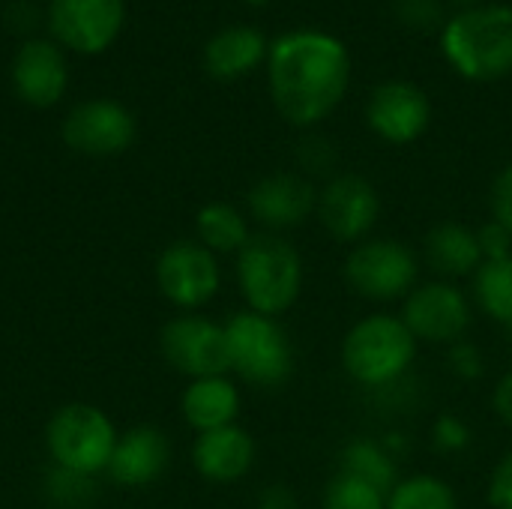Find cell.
Segmentation results:
<instances>
[{"mask_svg":"<svg viewBox=\"0 0 512 509\" xmlns=\"http://www.w3.org/2000/svg\"><path fill=\"white\" fill-rule=\"evenodd\" d=\"M405 327L414 333L417 342L429 345H456L465 339L471 327V300L456 282L435 279L426 285H417L402 306Z\"/></svg>","mask_w":512,"mask_h":509,"instance_id":"8fae6325","label":"cell"},{"mask_svg":"<svg viewBox=\"0 0 512 509\" xmlns=\"http://www.w3.org/2000/svg\"><path fill=\"white\" fill-rule=\"evenodd\" d=\"M297 159L303 168V177H333V165H336V150L327 138L321 135H309L300 147H297Z\"/></svg>","mask_w":512,"mask_h":509,"instance_id":"83f0119b","label":"cell"},{"mask_svg":"<svg viewBox=\"0 0 512 509\" xmlns=\"http://www.w3.org/2000/svg\"><path fill=\"white\" fill-rule=\"evenodd\" d=\"M324 509H387V495L354 474L336 471L324 489Z\"/></svg>","mask_w":512,"mask_h":509,"instance_id":"484cf974","label":"cell"},{"mask_svg":"<svg viewBox=\"0 0 512 509\" xmlns=\"http://www.w3.org/2000/svg\"><path fill=\"white\" fill-rule=\"evenodd\" d=\"M426 261L447 282L474 276L483 267V249L477 231L462 222L435 225L426 237Z\"/></svg>","mask_w":512,"mask_h":509,"instance_id":"44dd1931","label":"cell"},{"mask_svg":"<svg viewBox=\"0 0 512 509\" xmlns=\"http://www.w3.org/2000/svg\"><path fill=\"white\" fill-rule=\"evenodd\" d=\"M387 509H459L456 492L435 474H414L393 486Z\"/></svg>","mask_w":512,"mask_h":509,"instance_id":"d4e9b609","label":"cell"},{"mask_svg":"<svg viewBox=\"0 0 512 509\" xmlns=\"http://www.w3.org/2000/svg\"><path fill=\"white\" fill-rule=\"evenodd\" d=\"M180 411H183V420L198 435L234 426L237 414H240V390H237V384L228 375L195 378L183 390Z\"/></svg>","mask_w":512,"mask_h":509,"instance_id":"ffe728a7","label":"cell"},{"mask_svg":"<svg viewBox=\"0 0 512 509\" xmlns=\"http://www.w3.org/2000/svg\"><path fill=\"white\" fill-rule=\"evenodd\" d=\"M258 509H300V501L288 486L273 483L258 495Z\"/></svg>","mask_w":512,"mask_h":509,"instance_id":"e575fe53","label":"cell"},{"mask_svg":"<svg viewBox=\"0 0 512 509\" xmlns=\"http://www.w3.org/2000/svg\"><path fill=\"white\" fill-rule=\"evenodd\" d=\"M369 129L387 144H414L432 123V102L414 81H381L366 102Z\"/></svg>","mask_w":512,"mask_h":509,"instance_id":"5bb4252c","label":"cell"},{"mask_svg":"<svg viewBox=\"0 0 512 509\" xmlns=\"http://www.w3.org/2000/svg\"><path fill=\"white\" fill-rule=\"evenodd\" d=\"M237 288L246 309L258 315H285L303 291V255L279 234H252L237 252Z\"/></svg>","mask_w":512,"mask_h":509,"instance_id":"277c9868","label":"cell"},{"mask_svg":"<svg viewBox=\"0 0 512 509\" xmlns=\"http://www.w3.org/2000/svg\"><path fill=\"white\" fill-rule=\"evenodd\" d=\"M435 444L444 453H459V450H465L471 444V429L459 417L447 414V417H441L435 423Z\"/></svg>","mask_w":512,"mask_h":509,"instance_id":"4dcf8cb0","label":"cell"},{"mask_svg":"<svg viewBox=\"0 0 512 509\" xmlns=\"http://www.w3.org/2000/svg\"><path fill=\"white\" fill-rule=\"evenodd\" d=\"M324 231L339 243H363L381 216V195L375 183L363 174L342 171L333 174L318 192V210Z\"/></svg>","mask_w":512,"mask_h":509,"instance_id":"30bf717a","label":"cell"},{"mask_svg":"<svg viewBox=\"0 0 512 509\" xmlns=\"http://www.w3.org/2000/svg\"><path fill=\"white\" fill-rule=\"evenodd\" d=\"M492 405H495V414L501 417L504 426L512 429V369L495 384V396H492Z\"/></svg>","mask_w":512,"mask_h":509,"instance_id":"d590c367","label":"cell"},{"mask_svg":"<svg viewBox=\"0 0 512 509\" xmlns=\"http://www.w3.org/2000/svg\"><path fill=\"white\" fill-rule=\"evenodd\" d=\"M60 135L75 153L117 156L135 141V117L114 99H87L63 117Z\"/></svg>","mask_w":512,"mask_h":509,"instance_id":"4fadbf2b","label":"cell"},{"mask_svg":"<svg viewBox=\"0 0 512 509\" xmlns=\"http://www.w3.org/2000/svg\"><path fill=\"white\" fill-rule=\"evenodd\" d=\"M474 297L477 306L512 333V258L486 261L474 273Z\"/></svg>","mask_w":512,"mask_h":509,"instance_id":"cb8c5ba5","label":"cell"},{"mask_svg":"<svg viewBox=\"0 0 512 509\" xmlns=\"http://www.w3.org/2000/svg\"><path fill=\"white\" fill-rule=\"evenodd\" d=\"M489 504L495 509H512V450L495 465L489 480Z\"/></svg>","mask_w":512,"mask_h":509,"instance_id":"836d02e7","label":"cell"},{"mask_svg":"<svg viewBox=\"0 0 512 509\" xmlns=\"http://www.w3.org/2000/svg\"><path fill=\"white\" fill-rule=\"evenodd\" d=\"M225 336L231 372H237L240 381L258 390H279L291 381L294 345L276 318L243 309L228 318Z\"/></svg>","mask_w":512,"mask_h":509,"instance_id":"5b68a950","label":"cell"},{"mask_svg":"<svg viewBox=\"0 0 512 509\" xmlns=\"http://www.w3.org/2000/svg\"><path fill=\"white\" fill-rule=\"evenodd\" d=\"M477 237H480V249H483V264L512 258V234L504 225H498L495 219L489 225H483L477 231Z\"/></svg>","mask_w":512,"mask_h":509,"instance_id":"f546056e","label":"cell"},{"mask_svg":"<svg viewBox=\"0 0 512 509\" xmlns=\"http://www.w3.org/2000/svg\"><path fill=\"white\" fill-rule=\"evenodd\" d=\"M45 492L57 507H87L90 498L96 495V486H93V477H81V474L51 465Z\"/></svg>","mask_w":512,"mask_h":509,"instance_id":"4316f807","label":"cell"},{"mask_svg":"<svg viewBox=\"0 0 512 509\" xmlns=\"http://www.w3.org/2000/svg\"><path fill=\"white\" fill-rule=\"evenodd\" d=\"M156 285L171 306L195 312L222 288L219 258L198 240H177L156 258Z\"/></svg>","mask_w":512,"mask_h":509,"instance_id":"9c48e42d","label":"cell"},{"mask_svg":"<svg viewBox=\"0 0 512 509\" xmlns=\"http://www.w3.org/2000/svg\"><path fill=\"white\" fill-rule=\"evenodd\" d=\"M339 471L372 483L384 495H390L393 486L399 483V468H396L393 456L378 441H369V438H354L345 444V450L339 456Z\"/></svg>","mask_w":512,"mask_h":509,"instance_id":"603a6c76","label":"cell"},{"mask_svg":"<svg viewBox=\"0 0 512 509\" xmlns=\"http://www.w3.org/2000/svg\"><path fill=\"white\" fill-rule=\"evenodd\" d=\"M270 42L252 24H231L216 30L204 45V69L219 81H234L267 63Z\"/></svg>","mask_w":512,"mask_h":509,"instance_id":"d6986e66","label":"cell"},{"mask_svg":"<svg viewBox=\"0 0 512 509\" xmlns=\"http://www.w3.org/2000/svg\"><path fill=\"white\" fill-rule=\"evenodd\" d=\"M192 465L207 483H237L255 465V441L246 429L225 426L213 432H201L192 444Z\"/></svg>","mask_w":512,"mask_h":509,"instance_id":"ac0fdd59","label":"cell"},{"mask_svg":"<svg viewBox=\"0 0 512 509\" xmlns=\"http://www.w3.org/2000/svg\"><path fill=\"white\" fill-rule=\"evenodd\" d=\"M450 369L462 378V381H474L483 375V357L471 342H456L450 345Z\"/></svg>","mask_w":512,"mask_h":509,"instance_id":"d6a6232c","label":"cell"},{"mask_svg":"<svg viewBox=\"0 0 512 509\" xmlns=\"http://www.w3.org/2000/svg\"><path fill=\"white\" fill-rule=\"evenodd\" d=\"M12 87L15 96L33 108L57 105L69 87V63L63 48L42 36L24 39L12 57Z\"/></svg>","mask_w":512,"mask_h":509,"instance_id":"2e32d148","label":"cell"},{"mask_svg":"<svg viewBox=\"0 0 512 509\" xmlns=\"http://www.w3.org/2000/svg\"><path fill=\"white\" fill-rule=\"evenodd\" d=\"M159 345L168 366L189 381L231 372L225 324H216L204 315L183 312L171 318L159 333Z\"/></svg>","mask_w":512,"mask_h":509,"instance_id":"ba28073f","label":"cell"},{"mask_svg":"<svg viewBox=\"0 0 512 509\" xmlns=\"http://www.w3.org/2000/svg\"><path fill=\"white\" fill-rule=\"evenodd\" d=\"M48 30L60 48L75 54H102L126 21V0H51Z\"/></svg>","mask_w":512,"mask_h":509,"instance_id":"7c38bea8","label":"cell"},{"mask_svg":"<svg viewBox=\"0 0 512 509\" xmlns=\"http://www.w3.org/2000/svg\"><path fill=\"white\" fill-rule=\"evenodd\" d=\"M117 438L120 432L111 417L102 408L84 402L63 405L45 426V447L54 468L81 477H99L108 471Z\"/></svg>","mask_w":512,"mask_h":509,"instance_id":"8992f818","label":"cell"},{"mask_svg":"<svg viewBox=\"0 0 512 509\" xmlns=\"http://www.w3.org/2000/svg\"><path fill=\"white\" fill-rule=\"evenodd\" d=\"M246 3H252V6H258V3H267V0H246Z\"/></svg>","mask_w":512,"mask_h":509,"instance_id":"74e56055","label":"cell"},{"mask_svg":"<svg viewBox=\"0 0 512 509\" xmlns=\"http://www.w3.org/2000/svg\"><path fill=\"white\" fill-rule=\"evenodd\" d=\"M249 216L270 234L300 228L318 210V189L297 171H276L261 177L246 195Z\"/></svg>","mask_w":512,"mask_h":509,"instance_id":"9a60e30c","label":"cell"},{"mask_svg":"<svg viewBox=\"0 0 512 509\" xmlns=\"http://www.w3.org/2000/svg\"><path fill=\"white\" fill-rule=\"evenodd\" d=\"M492 219L512 234V165H507L492 183Z\"/></svg>","mask_w":512,"mask_h":509,"instance_id":"1f68e13d","label":"cell"},{"mask_svg":"<svg viewBox=\"0 0 512 509\" xmlns=\"http://www.w3.org/2000/svg\"><path fill=\"white\" fill-rule=\"evenodd\" d=\"M441 51L468 81H498L512 72V6L477 3L444 21Z\"/></svg>","mask_w":512,"mask_h":509,"instance_id":"7a4b0ae2","label":"cell"},{"mask_svg":"<svg viewBox=\"0 0 512 509\" xmlns=\"http://www.w3.org/2000/svg\"><path fill=\"white\" fill-rule=\"evenodd\" d=\"M195 240L213 255H237L252 240L249 219L228 201L204 204L195 216Z\"/></svg>","mask_w":512,"mask_h":509,"instance_id":"7402d4cb","label":"cell"},{"mask_svg":"<svg viewBox=\"0 0 512 509\" xmlns=\"http://www.w3.org/2000/svg\"><path fill=\"white\" fill-rule=\"evenodd\" d=\"M393 15L414 30H432L444 21L441 0H393Z\"/></svg>","mask_w":512,"mask_h":509,"instance_id":"f1b7e54d","label":"cell"},{"mask_svg":"<svg viewBox=\"0 0 512 509\" xmlns=\"http://www.w3.org/2000/svg\"><path fill=\"white\" fill-rule=\"evenodd\" d=\"M168 462L171 444L165 432L156 426H132L120 432L105 474L123 489H144L165 474Z\"/></svg>","mask_w":512,"mask_h":509,"instance_id":"e0dca14e","label":"cell"},{"mask_svg":"<svg viewBox=\"0 0 512 509\" xmlns=\"http://www.w3.org/2000/svg\"><path fill=\"white\" fill-rule=\"evenodd\" d=\"M420 279V261L402 240L369 237L357 243L345 261V282L363 300L393 303L405 300Z\"/></svg>","mask_w":512,"mask_h":509,"instance_id":"52a82bcc","label":"cell"},{"mask_svg":"<svg viewBox=\"0 0 512 509\" xmlns=\"http://www.w3.org/2000/svg\"><path fill=\"white\" fill-rule=\"evenodd\" d=\"M453 3H459L462 9H468V6H477V3H483V0H453Z\"/></svg>","mask_w":512,"mask_h":509,"instance_id":"8d00e7d4","label":"cell"},{"mask_svg":"<svg viewBox=\"0 0 512 509\" xmlns=\"http://www.w3.org/2000/svg\"><path fill=\"white\" fill-rule=\"evenodd\" d=\"M417 345L399 315H366L342 339V369L366 390H387L411 372Z\"/></svg>","mask_w":512,"mask_h":509,"instance_id":"3957f363","label":"cell"},{"mask_svg":"<svg viewBox=\"0 0 512 509\" xmlns=\"http://www.w3.org/2000/svg\"><path fill=\"white\" fill-rule=\"evenodd\" d=\"M267 84L276 111L300 129L327 120L348 93L351 54L324 30H288L267 54Z\"/></svg>","mask_w":512,"mask_h":509,"instance_id":"6da1fadb","label":"cell"}]
</instances>
